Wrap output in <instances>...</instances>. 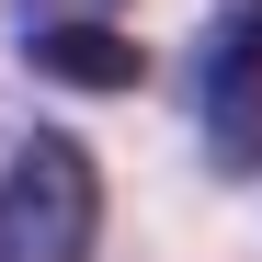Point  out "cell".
I'll use <instances>...</instances> for the list:
<instances>
[{
    "instance_id": "1",
    "label": "cell",
    "mask_w": 262,
    "mask_h": 262,
    "mask_svg": "<svg viewBox=\"0 0 262 262\" xmlns=\"http://www.w3.org/2000/svg\"><path fill=\"white\" fill-rule=\"evenodd\" d=\"M103 239V160L69 125H34L0 171V262H92Z\"/></svg>"
},
{
    "instance_id": "2",
    "label": "cell",
    "mask_w": 262,
    "mask_h": 262,
    "mask_svg": "<svg viewBox=\"0 0 262 262\" xmlns=\"http://www.w3.org/2000/svg\"><path fill=\"white\" fill-rule=\"evenodd\" d=\"M194 125L216 171H262V12H216L194 46Z\"/></svg>"
},
{
    "instance_id": "3",
    "label": "cell",
    "mask_w": 262,
    "mask_h": 262,
    "mask_svg": "<svg viewBox=\"0 0 262 262\" xmlns=\"http://www.w3.org/2000/svg\"><path fill=\"white\" fill-rule=\"evenodd\" d=\"M23 57L46 80H69V92H137L148 80V46L125 23H103V12H34L23 23Z\"/></svg>"
}]
</instances>
